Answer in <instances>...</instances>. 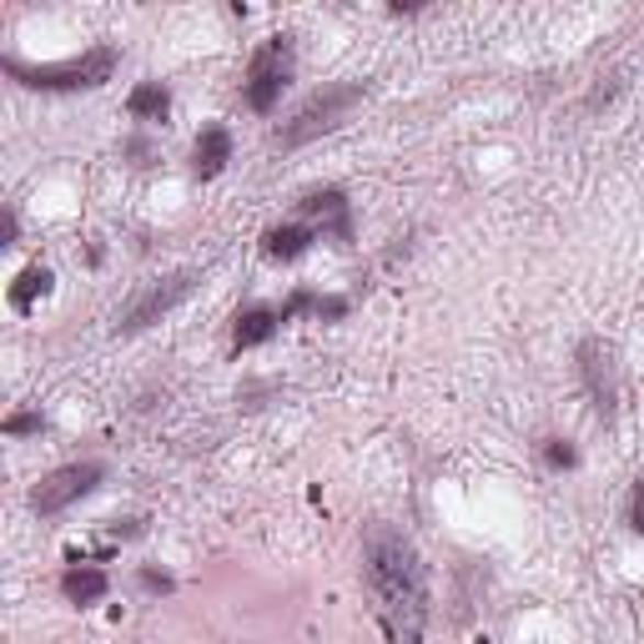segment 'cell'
<instances>
[{
  "label": "cell",
  "instance_id": "cell-1",
  "mask_svg": "<svg viewBox=\"0 0 644 644\" xmlns=\"http://www.w3.org/2000/svg\"><path fill=\"white\" fill-rule=\"evenodd\" d=\"M363 579L373 589L388 640L418 644L423 620H429V574H423V559L408 544V534H398L393 524H373L363 538Z\"/></svg>",
  "mask_w": 644,
  "mask_h": 644
},
{
  "label": "cell",
  "instance_id": "cell-2",
  "mask_svg": "<svg viewBox=\"0 0 644 644\" xmlns=\"http://www.w3.org/2000/svg\"><path fill=\"white\" fill-rule=\"evenodd\" d=\"M116 60H121L116 46H91L86 56L56 60V66H25V60L5 56V76H15V81L31 86V91H91V86L111 81Z\"/></svg>",
  "mask_w": 644,
  "mask_h": 644
},
{
  "label": "cell",
  "instance_id": "cell-3",
  "mask_svg": "<svg viewBox=\"0 0 644 644\" xmlns=\"http://www.w3.org/2000/svg\"><path fill=\"white\" fill-rule=\"evenodd\" d=\"M358 101H363V86H353V81L322 86L318 96H308V101L298 107V116L287 121V126H277V146H302V142H312V136L333 132Z\"/></svg>",
  "mask_w": 644,
  "mask_h": 644
},
{
  "label": "cell",
  "instance_id": "cell-4",
  "mask_svg": "<svg viewBox=\"0 0 644 644\" xmlns=\"http://www.w3.org/2000/svg\"><path fill=\"white\" fill-rule=\"evenodd\" d=\"M287 81H292V36H273L247 66V107L273 111L282 101Z\"/></svg>",
  "mask_w": 644,
  "mask_h": 644
},
{
  "label": "cell",
  "instance_id": "cell-5",
  "mask_svg": "<svg viewBox=\"0 0 644 644\" xmlns=\"http://www.w3.org/2000/svg\"><path fill=\"white\" fill-rule=\"evenodd\" d=\"M579 378H585V388H589L595 413L604 418V423H614V413H620V363H614V343L585 337V343H579Z\"/></svg>",
  "mask_w": 644,
  "mask_h": 644
},
{
  "label": "cell",
  "instance_id": "cell-6",
  "mask_svg": "<svg viewBox=\"0 0 644 644\" xmlns=\"http://www.w3.org/2000/svg\"><path fill=\"white\" fill-rule=\"evenodd\" d=\"M101 478H107V468H101V464H66V468H56V474H46L36 484L31 509H36L41 519H56L60 509H71L76 499H86Z\"/></svg>",
  "mask_w": 644,
  "mask_h": 644
},
{
  "label": "cell",
  "instance_id": "cell-7",
  "mask_svg": "<svg viewBox=\"0 0 644 644\" xmlns=\"http://www.w3.org/2000/svg\"><path fill=\"white\" fill-rule=\"evenodd\" d=\"M191 287H197V277H191V273H171V277H162V282H152L142 298H136L132 308L116 318V333H142V327L162 322L181 298H191Z\"/></svg>",
  "mask_w": 644,
  "mask_h": 644
},
{
  "label": "cell",
  "instance_id": "cell-8",
  "mask_svg": "<svg viewBox=\"0 0 644 644\" xmlns=\"http://www.w3.org/2000/svg\"><path fill=\"white\" fill-rule=\"evenodd\" d=\"M298 212L302 216H318L322 222V232H333L337 242H353V222H347V197L337 187H318V191H308V197H302L298 202Z\"/></svg>",
  "mask_w": 644,
  "mask_h": 644
},
{
  "label": "cell",
  "instance_id": "cell-9",
  "mask_svg": "<svg viewBox=\"0 0 644 644\" xmlns=\"http://www.w3.org/2000/svg\"><path fill=\"white\" fill-rule=\"evenodd\" d=\"M111 579L96 564H71V569L60 574V595L71 599V604H96V599H107Z\"/></svg>",
  "mask_w": 644,
  "mask_h": 644
},
{
  "label": "cell",
  "instance_id": "cell-10",
  "mask_svg": "<svg viewBox=\"0 0 644 644\" xmlns=\"http://www.w3.org/2000/svg\"><path fill=\"white\" fill-rule=\"evenodd\" d=\"M191 156H197V162H191L197 177H216V171L232 162V132L227 126H207V132L197 136V152Z\"/></svg>",
  "mask_w": 644,
  "mask_h": 644
},
{
  "label": "cell",
  "instance_id": "cell-11",
  "mask_svg": "<svg viewBox=\"0 0 644 644\" xmlns=\"http://www.w3.org/2000/svg\"><path fill=\"white\" fill-rule=\"evenodd\" d=\"M312 242H318V232H312V227H298V222H287V227H273V232H267V237H263V252L273 257V263H298V257L312 247Z\"/></svg>",
  "mask_w": 644,
  "mask_h": 644
},
{
  "label": "cell",
  "instance_id": "cell-12",
  "mask_svg": "<svg viewBox=\"0 0 644 644\" xmlns=\"http://www.w3.org/2000/svg\"><path fill=\"white\" fill-rule=\"evenodd\" d=\"M277 322H282V318H277L273 308H247L237 318V327H232V343H237V353H242V347L273 343V337H277Z\"/></svg>",
  "mask_w": 644,
  "mask_h": 644
},
{
  "label": "cell",
  "instance_id": "cell-13",
  "mask_svg": "<svg viewBox=\"0 0 644 644\" xmlns=\"http://www.w3.org/2000/svg\"><path fill=\"white\" fill-rule=\"evenodd\" d=\"M126 111H132L136 121H167L171 111V91L162 81H142L132 91V101H126Z\"/></svg>",
  "mask_w": 644,
  "mask_h": 644
},
{
  "label": "cell",
  "instance_id": "cell-14",
  "mask_svg": "<svg viewBox=\"0 0 644 644\" xmlns=\"http://www.w3.org/2000/svg\"><path fill=\"white\" fill-rule=\"evenodd\" d=\"M46 292H51V273H46V267H25V273L15 277V287H11V308L15 312H31V302L46 298Z\"/></svg>",
  "mask_w": 644,
  "mask_h": 644
},
{
  "label": "cell",
  "instance_id": "cell-15",
  "mask_svg": "<svg viewBox=\"0 0 644 644\" xmlns=\"http://www.w3.org/2000/svg\"><path fill=\"white\" fill-rule=\"evenodd\" d=\"M46 429V418L41 413H11L5 418V433H11V438H25V433H41Z\"/></svg>",
  "mask_w": 644,
  "mask_h": 644
},
{
  "label": "cell",
  "instance_id": "cell-16",
  "mask_svg": "<svg viewBox=\"0 0 644 644\" xmlns=\"http://www.w3.org/2000/svg\"><path fill=\"white\" fill-rule=\"evenodd\" d=\"M544 458H549V468H574V464H579V454H574L564 438H549V443H544Z\"/></svg>",
  "mask_w": 644,
  "mask_h": 644
},
{
  "label": "cell",
  "instance_id": "cell-17",
  "mask_svg": "<svg viewBox=\"0 0 644 644\" xmlns=\"http://www.w3.org/2000/svg\"><path fill=\"white\" fill-rule=\"evenodd\" d=\"M630 524H634V534H644V478L634 484V499H630Z\"/></svg>",
  "mask_w": 644,
  "mask_h": 644
},
{
  "label": "cell",
  "instance_id": "cell-18",
  "mask_svg": "<svg viewBox=\"0 0 644 644\" xmlns=\"http://www.w3.org/2000/svg\"><path fill=\"white\" fill-rule=\"evenodd\" d=\"M142 585L152 589V595H167V589H171V574H162V569H142Z\"/></svg>",
  "mask_w": 644,
  "mask_h": 644
},
{
  "label": "cell",
  "instance_id": "cell-19",
  "mask_svg": "<svg viewBox=\"0 0 644 644\" xmlns=\"http://www.w3.org/2000/svg\"><path fill=\"white\" fill-rule=\"evenodd\" d=\"M15 232H21V222H15V212H5V247H15Z\"/></svg>",
  "mask_w": 644,
  "mask_h": 644
}]
</instances>
